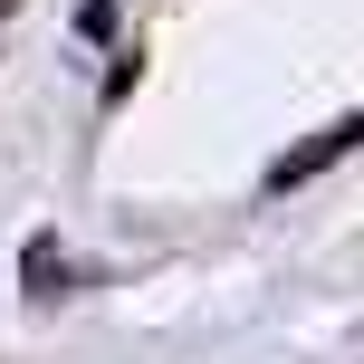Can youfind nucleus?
Returning a JSON list of instances; mask_svg holds the SVG:
<instances>
[{
  "instance_id": "nucleus-1",
  "label": "nucleus",
  "mask_w": 364,
  "mask_h": 364,
  "mask_svg": "<svg viewBox=\"0 0 364 364\" xmlns=\"http://www.w3.org/2000/svg\"><path fill=\"white\" fill-rule=\"evenodd\" d=\"M355 144H364V106H355V115H336L326 134H307V144H288V154L269 164V192H307V182H316V173H336Z\"/></svg>"
},
{
  "instance_id": "nucleus-2",
  "label": "nucleus",
  "mask_w": 364,
  "mask_h": 364,
  "mask_svg": "<svg viewBox=\"0 0 364 364\" xmlns=\"http://www.w3.org/2000/svg\"><path fill=\"white\" fill-rule=\"evenodd\" d=\"M19 278H29V297H68V250H58V240H29Z\"/></svg>"
}]
</instances>
